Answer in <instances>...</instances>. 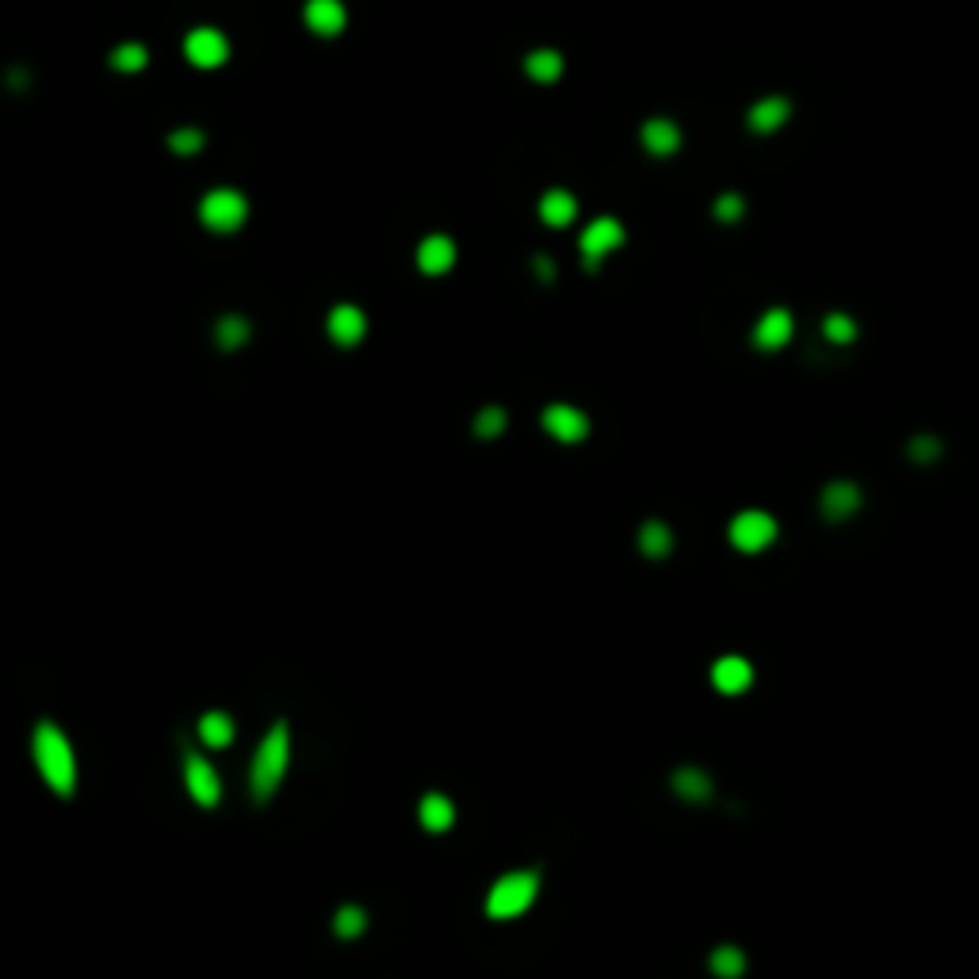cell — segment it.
<instances>
[{"instance_id": "ac0fdd59", "label": "cell", "mask_w": 979, "mask_h": 979, "mask_svg": "<svg viewBox=\"0 0 979 979\" xmlns=\"http://www.w3.org/2000/svg\"><path fill=\"white\" fill-rule=\"evenodd\" d=\"M574 215H578V199L570 196L566 188H551V192H544V199H540V218H544L551 230L570 226Z\"/></svg>"}, {"instance_id": "3957f363", "label": "cell", "mask_w": 979, "mask_h": 979, "mask_svg": "<svg viewBox=\"0 0 979 979\" xmlns=\"http://www.w3.org/2000/svg\"><path fill=\"white\" fill-rule=\"evenodd\" d=\"M540 892V876L536 872H509L494 884V892L486 899V914L490 918H517L532 907V899Z\"/></svg>"}, {"instance_id": "7a4b0ae2", "label": "cell", "mask_w": 979, "mask_h": 979, "mask_svg": "<svg viewBox=\"0 0 979 979\" xmlns=\"http://www.w3.org/2000/svg\"><path fill=\"white\" fill-rule=\"evenodd\" d=\"M287 762H291V735H287V723L276 719L272 731L257 746V758H253V796L257 800H268L280 788Z\"/></svg>"}, {"instance_id": "e0dca14e", "label": "cell", "mask_w": 979, "mask_h": 979, "mask_svg": "<svg viewBox=\"0 0 979 979\" xmlns=\"http://www.w3.org/2000/svg\"><path fill=\"white\" fill-rule=\"evenodd\" d=\"M819 501H823V517L846 521V517H853L861 509V490L853 482H830L827 490L819 494Z\"/></svg>"}, {"instance_id": "30bf717a", "label": "cell", "mask_w": 979, "mask_h": 979, "mask_svg": "<svg viewBox=\"0 0 979 979\" xmlns=\"http://www.w3.org/2000/svg\"><path fill=\"white\" fill-rule=\"evenodd\" d=\"M544 429L559 444H578V440H586L589 436V417L578 410V406H547L544 410Z\"/></svg>"}, {"instance_id": "484cf974", "label": "cell", "mask_w": 979, "mask_h": 979, "mask_svg": "<svg viewBox=\"0 0 979 979\" xmlns=\"http://www.w3.org/2000/svg\"><path fill=\"white\" fill-rule=\"evenodd\" d=\"M146 46H138V43H123V46H115L111 50V66L119 69V73H138V69H146Z\"/></svg>"}, {"instance_id": "52a82bcc", "label": "cell", "mask_w": 979, "mask_h": 979, "mask_svg": "<svg viewBox=\"0 0 979 979\" xmlns=\"http://www.w3.org/2000/svg\"><path fill=\"white\" fill-rule=\"evenodd\" d=\"M792 333H796V318H792V310L788 306H769L762 318L754 322V349L762 352H781L788 341H792Z\"/></svg>"}, {"instance_id": "6da1fadb", "label": "cell", "mask_w": 979, "mask_h": 979, "mask_svg": "<svg viewBox=\"0 0 979 979\" xmlns=\"http://www.w3.org/2000/svg\"><path fill=\"white\" fill-rule=\"evenodd\" d=\"M35 765H39L43 781L58 796H73V788H77V758H73V746L62 735V727H54V723L35 727Z\"/></svg>"}, {"instance_id": "8fae6325", "label": "cell", "mask_w": 979, "mask_h": 979, "mask_svg": "<svg viewBox=\"0 0 979 979\" xmlns=\"http://www.w3.org/2000/svg\"><path fill=\"white\" fill-rule=\"evenodd\" d=\"M329 337L341 345V349H352V345H360L364 341V333H368V318H364V310L352 303H341L329 310Z\"/></svg>"}, {"instance_id": "ba28073f", "label": "cell", "mask_w": 979, "mask_h": 979, "mask_svg": "<svg viewBox=\"0 0 979 979\" xmlns=\"http://www.w3.org/2000/svg\"><path fill=\"white\" fill-rule=\"evenodd\" d=\"M792 119V100L784 92H769L762 100H754L750 111H746V127L754 134H777L788 127Z\"/></svg>"}, {"instance_id": "4316f807", "label": "cell", "mask_w": 979, "mask_h": 979, "mask_svg": "<svg viewBox=\"0 0 979 979\" xmlns=\"http://www.w3.org/2000/svg\"><path fill=\"white\" fill-rule=\"evenodd\" d=\"M712 215H716V222H723V226L742 222V215H746V199H742L739 192H723V196L712 203Z\"/></svg>"}, {"instance_id": "f546056e", "label": "cell", "mask_w": 979, "mask_h": 979, "mask_svg": "<svg viewBox=\"0 0 979 979\" xmlns=\"http://www.w3.org/2000/svg\"><path fill=\"white\" fill-rule=\"evenodd\" d=\"M169 146H173V153H180V157H192V153H199V146H203V131H196V127H180V131L169 134Z\"/></svg>"}, {"instance_id": "cb8c5ba5", "label": "cell", "mask_w": 979, "mask_h": 979, "mask_svg": "<svg viewBox=\"0 0 979 979\" xmlns=\"http://www.w3.org/2000/svg\"><path fill=\"white\" fill-rule=\"evenodd\" d=\"M712 972L719 979H739L746 972V953L735 949V945H719L716 953H712Z\"/></svg>"}, {"instance_id": "44dd1931", "label": "cell", "mask_w": 979, "mask_h": 979, "mask_svg": "<svg viewBox=\"0 0 979 979\" xmlns=\"http://www.w3.org/2000/svg\"><path fill=\"white\" fill-rule=\"evenodd\" d=\"M524 69H528V77H532V81H544V85H551V81H559V77H563V54H559V50H536V54H528Z\"/></svg>"}, {"instance_id": "5b68a950", "label": "cell", "mask_w": 979, "mask_h": 979, "mask_svg": "<svg viewBox=\"0 0 979 979\" xmlns=\"http://www.w3.org/2000/svg\"><path fill=\"white\" fill-rule=\"evenodd\" d=\"M249 215V203L241 192L234 188H215V192H207L203 203H199V218H203V226L207 230H215V234H230V230H238L241 222Z\"/></svg>"}, {"instance_id": "277c9868", "label": "cell", "mask_w": 979, "mask_h": 979, "mask_svg": "<svg viewBox=\"0 0 979 979\" xmlns=\"http://www.w3.org/2000/svg\"><path fill=\"white\" fill-rule=\"evenodd\" d=\"M628 238V230H624V222L612 215H601L593 218L586 230H582V241H578V249H582V264H586V272H597L605 257H612L620 245Z\"/></svg>"}, {"instance_id": "5bb4252c", "label": "cell", "mask_w": 979, "mask_h": 979, "mask_svg": "<svg viewBox=\"0 0 979 979\" xmlns=\"http://www.w3.org/2000/svg\"><path fill=\"white\" fill-rule=\"evenodd\" d=\"M184 781H188V792L199 807H215L218 796H222V784H218L215 769L203 762L199 754H188L184 758Z\"/></svg>"}, {"instance_id": "7c38bea8", "label": "cell", "mask_w": 979, "mask_h": 979, "mask_svg": "<svg viewBox=\"0 0 979 979\" xmlns=\"http://www.w3.org/2000/svg\"><path fill=\"white\" fill-rule=\"evenodd\" d=\"M712 685L727 697H739L754 685V666L742 658V654H723L716 666H712Z\"/></svg>"}, {"instance_id": "d6986e66", "label": "cell", "mask_w": 979, "mask_h": 979, "mask_svg": "<svg viewBox=\"0 0 979 979\" xmlns=\"http://www.w3.org/2000/svg\"><path fill=\"white\" fill-rule=\"evenodd\" d=\"M417 815H421V827L433 830V834H444V830L452 827V819H456V811H452V800H448V796H436V792L421 800Z\"/></svg>"}, {"instance_id": "9c48e42d", "label": "cell", "mask_w": 979, "mask_h": 979, "mask_svg": "<svg viewBox=\"0 0 979 979\" xmlns=\"http://www.w3.org/2000/svg\"><path fill=\"white\" fill-rule=\"evenodd\" d=\"M184 54H188V62L199 69H218L226 62V54H230V43H226V35L215 31V27H196L188 39H184Z\"/></svg>"}, {"instance_id": "f1b7e54d", "label": "cell", "mask_w": 979, "mask_h": 979, "mask_svg": "<svg viewBox=\"0 0 979 979\" xmlns=\"http://www.w3.org/2000/svg\"><path fill=\"white\" fill-rule=\"evenodd\" d=\"M245 337H249V322L245 318H222L218 322V345L222 349H238V345H245Z\"/></svg>"}, {"instance_id": "1f68e13d", "label": "cell", "mask_w": 979, "mask_h": 979, "mask_svg": "<svg viewBox=\"0 0 979 979\" xmlns=\"http://www.w3.org/2000/svg\"><path fill=\"white\" fill-rule=\"evenodd\" d=\"M911 456L918 459V463H930V459L941 456V444H937L934 436H914V440H911Z\"/></svg>"}, {"instance_id": "83f0119b", "label": "cell", "mask_w": 979, "mask_h": 979, "mask_svg": "<svg viewBox=\"0 0 979 979\" xmlns=\"http://www.w3.org/2000/svg\"><path fill=\"white\" fill-rule=\"evenodd\" d=\"M364 926H368V918H364L360 907H352V903L349 907H341L337 918H333V930H337L341 937H360L364 934Z\"/></svg>"}, {"instance_id": "2e32d148", "label": "cell", "mask_w": 979, "mask_h": 979, "mask_svg": "<svg viewBox=\"0 0 979 979\" xmlns=\"http://www.w3.org/2000/svg\"><path fill=\"white\" fill-rule=\"evenodd\" d=\"M452 264H456V245H452V238L433 234V238H425L417 245V268L425 276H444Z\"/></svg>"}, {"instance_id": "4dcf8cb0", "label": "cell", "mask_w": 979, "mask_h": 979, "mask_svg": "<svg viewBox=\"0 0 979 979\" xmlns=\"http://www.w3.org/2000/svg\"><path fill=\"white\" fill-rule=\"evenodd\" d=\"M501 429H505V414H501V410H494V406H490V410H482V414L475 417V433L486 436V440H490V436H498Z\"/></svg>"}, {"instance_id": "8992f818", "label": "cell", "mask_w": 979, "mask_h": 979, "mask_svg": "<svg viewBox=\"0 0 979 979\" xmlns=\"http://www.w3.org/2000/svg\"><path fill=\"white\" fill-rule=\"evenodd\" d=\"M727 536L731 544L746 551V555H758L765 547L777 540V521L765 513V509H742L735 521L727 524Z\"/></svg>"}, {"instance_id": "9a60e30c", "label": "cell", "mask_w": 979, "mask_h": 979, "mask_svg": "<svg viewBox=\"0 0 979 979\" xmlns=\"http://www.w3.org/2000/svg\"><path fill=\"white\" fill-rule=\"evenodd\" d=\"M303 16H306V27L314 35H341L345 20H349V12H345L341 0H306Z\"/></svg>"}, {"instance_id": "d4e9b609", "label": "cell", "mask_w": 979, "mask_h": 979, "mask_svg": "<svg viewBox=\"0 0 979 979\" xmlns=\"http://www.w3.org/2000/svg\"><path fill=\"white\" fill-rule=\"evenodd\" d=\"M823 337H827L830 345H849V341H857V322L842 314V310H834L823 318Z\"/></svg>"}, {"instance_id": "7402d4cb", "label": "cell", "mask_w": 979, "mask_h": 979, "mask_svg": "<svg viewBox=\"0 0 979 979\" xmlns=\"http://www.w3.org/2000/svg\"><path fill=\"white\" fill-rule=\"evenodd\" d=\"M639 547H643V555L662 559V555H670L674 536H670V528H666L662 521H647L643 528H639Z\"/></svg>"}, {"instance_id": "4fadbf2b", "label": "cell", "mask_w": 979, "mask_h": 979, "mask_svg": "<svg viewBox=\"0 0 979 979\" xmlns=\"http://www.w3.org/2000/svg\"><path fill=\"white\" fill-rule=\"evenodd\" d=\"M639 142H643V150L651 153V157H674L681 150V127H677L674 119H666V115H654L643 123V131H639Z\"/></svg>"}, {"instance_id": "ffe728a7", "label": "cell", "mask_w": 979, "mask_h": 979, "mask_svg": "<svg viewBox=\"0 0 979 979\" xmlns=\"http://www.w3.org/2000/svg\"><path fill=\"white\" fill-rule=\"evenodd\" d=\"M674 792L689 804H704L712 796V781L704 769H677L674 773Z\"/></svg>"}, {"instance_id": "603a6c76", "label": "cell", "mask_w": 979, "mask_h": 979, "mask_svg": "<svg viewBox=\"0 0 979 979\" xmlns=\"http://www.w3.org/2000/svg\"><path fill=\"white\" fill-rule=\"evenodd\" d=\"M199 739L207 742V746H226V742L234 739V723H230V716L207 712V716L199 719Z\"/></svg>"}]
</instances>
